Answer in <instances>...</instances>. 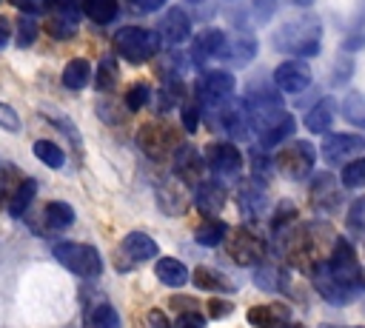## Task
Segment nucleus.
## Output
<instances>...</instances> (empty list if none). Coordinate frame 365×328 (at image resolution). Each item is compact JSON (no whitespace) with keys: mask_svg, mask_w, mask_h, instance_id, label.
I'll return each mask as SVG.
<instances>
[{"mask_svg":"<svg viewBox=\"0 0 365 328\" xmlns=\"http://www.w3.org/2000/svg\"><path fill=\"white\" fill-rule=\"evenodd\" d=\"M351 77H354V60H348V57H339V60H336V66H334L331 83L342 86V83H348Z\"/></svg>","mask_w":365,"mask_h":328,"instance_id":"obj_43","label":"nucleus"},{"mask_svg":"<svg viewBox=\"0 0 365 328\" xmlns=\"http://www.w3.org/2000/svg\"><path fill=\"white\" fill-rule=\"evenodd\" d=\"M114 48L123 60L140 66L151 57H157L160 51V34L157 31H148L143 26H123L117 34H114Z\"/></svg>","mask_w":365,"mask_h":328,"instance_id":"obj_4","label":"nucleus"},{"mask_svg":"<svg viewBox=\"0 0 365 328\" xmlns=\"http://www.w3.org/2000/svg\"><path fill=\"white\" fill-rule=\"evenodd\" d=\"M117 0H83V14L97 26H106L117 17Z\"/></svg>","mask_w":365,"mask_h":328,"instance_id":"obj_27","label":"nucleus"},{"mask_svg":"<svg viewBox=\"0 0 365 328\" xmlns=\"http://www.w3.org/2000/svg\"><path fill=\"white\" fill-rule=\"evenodd\" d=\"M191 280H194V285L200 291H231V282L222 274H217L214 268H205V265L194 268V277Z\"/></svg>","mask_w":365,"mask_h":328,"instance_id":"obj_30","label":"nucleus"},{"mask_svg":"<svg viewBox=\"0 0 365 328\" xmlns=\"http://www.w3.org/2000/svg\"><path fill=\"white\" fill-rule=\"evenodd\" d=\"M174 328H205V317H202L197 308H191V311H182V314L177 317Z\"/></svg>","mask_w":365,"mask_h":328,"instance_id":"obj_44","label":"nucleus"},{"mask_svg":"<svg viewBox=\"0 0 365 328\" xmlns=\"http://www.w3.org/2000/svg\"><path fill=\"white\" fill-rule=\"evenodd\" d=\"M262 188L257 185V183H245L242 188H240V208H242V214L245 217H254L259 208H262Z\"/></svg>","mask_w":365,"mask_h":328,"instance_id":"obj_34","label":"nucleus"},{"mask_svg":"<svg viewBox=\"0 0 365 328\" xmlns=\"http://www.w3.org/2000/svg\"><path fill=\"white\" fill-rule=\"evenodd\" d=\"M291 3H294V6H311L314 0H291Z\"/></svg>","mask_w":365,"mask_h":328,"instance_id":"obj_54","label":"nucleus"},{"mask_svg":"<svg viewBox=\"0 0 365 328\" xmlns=\"http://www.w3.org/2000/svg\"><path fill=\"white\" fill-rule=\"evenodd\" d=\"M254 57H257V40H254V34L225 37V46L220 51V60H225L231 66H248Z\"/></svg>","mask_w":365,"mask_h":328,"instance_id":"obj_19","label":"nucleus"},{"mask_svg":"<svg viewBox=\"0 0 365 328\" xmlns=\"http://www.w3.org/2000/svg\"><path fill=\"white\" fill-rule=\"evenodd\" d=\"M46 31L57 40H68L77 31V17H66V14H46Z\"/></svg>","mask_w":365,"mask_h":328,"instance_id":"obj_33","label":"nucleus"},{"mask_svg":"<svg viewBox=\"0 0 365 328\" xmlns=\"http://www.w3.org/2000/svg\"><path fill=\"white\" fill-rule=\"evenodd\" d=\"M228 242H225V251L228 257L237 262V265H259L265 260V242L262 237H257L251 228L240 225L234 228L231 234H225Z\"/></svg>","mask_w":365,"mask_h":328,"instance_id":"obj_7","label":"nucleus"},{"mask_svg":"<svg viewBox=\"0 0 365 328\" xmlns=\"http://www.w3.org/2000/svg\"><path fill=\"white\" fill-rule=\"evenodd\" d=\"M88 77H91V66H88V60H83V57L68 60L66 68H63V86L71 88V91H80V88L88 83Z\"/></svg>","mask_w":365,"mask_h":328,"instance_id":"obj_24","label":"nucleus"},{"mask_svg":"<svg viewBox=\"0 0 365 328\" xmlns=\"http://www.w3.org/2000/svg\"><path fill=\"white\" fill-rule=\"evenodd\" d=\"M314 163H317V148L308 140H294L274 154L277 171L288 180H305L314 171Z\"/></svg>","mask_w":365,"mask_h":328,"instance_id":"obj_5","label":"nucleus"},{"mask_svg":"<svg viewBox=\"0 0 365 328\" xmlns=\"http://www.w3.org/2000/svg\"><path fill=\"white\" fill-rule=\"evenodd\" d=\"M197 123H200V111H197V106H182V125H185L188 134L197 131Z\"/></svg>","mask_w":365,"mask_h":328,"instance_id":"obj_47","label":"nucleus"},{"mask_svg":"<svg viewBox=\"0 0 365 328\" xmlns=\"http://www.w3.org/2000/svg\"><path fill=\"white\" fill-rule=\"evenodd\" d=\"M231 308H234V305H231L228 299H220V297H211V299L205 302V311H208L211 319H222V317H228Z\"/></svg>","mask_w":365,"mask_h":328,"instance_id":"obj_45","label":"nucleus"},{"mask_svg":"<svg viewBox=\"0 0 365 328\" xmlns=\"http://www.w3.org/2000/svg\"><path fill=\"white\" fill-rule=\"evenodd\" d=\"M145 103H148V86H145V83H134V86L125 91V108L137 111V108H143Z\"/></svg>","mask_w":365,"mask_h":328,"instance_id":"obj_41","label":"nucleus"},{"mask_svg":"<svg viewBox=\"0 0 365 328\" xmlns=\"http://www.w3.org/2000/svg\"><path fill=\"white\" fill-rule=\"evenodd\" d=\"M222 46H225V31H222V29H202V31L194 37V43H191V60H194L197 66H202V63H208L211 57H220Z\"/></svg>","mask_w":365,"mask_h":328,"instance_id":"obj_18","label":"nucleus"},{"mask_svg":"<svg viewBox=\"0 0 365 328\" xmlns=\"http://www.w3.org/2000/svg\"><path fill=\"white\" fill-rule=\"evenodd\" d=\"M17 9H23L26 14H37V11H43L46 9V0H11Z\"/></svg>","mask_w":365,"mask_h":328,"instance_id":"obj_49","label":"nucleus"},{"mask_svg":"<svg viewBox=\"0 0 365 328\" xmlns=\"http://www.w3.org/2000/svg\"><path fill=\"white\" fill-rule=\"evenodd\" d=\"M211 111H220V125H222L231 137H237V140H245V137H248V131H251V117H248V111H245V103L228 100V103H222L220 108H211Z\"/></svg>","mask_w":365,"mask_h":328,"instance_id":"obj_16","label":"nucleus"},{"mask_svg":"<svg viewBox=\"0 0 365 328\" xmlns=\"http://www.w3.org/2000/svg\"><path fill=\"white\" fill-rule=\"evenodd\" d=\"M311 280L319 297L331 305H348L365 294V277L356 262L354 245L342 237H334L328 257L311 268Z\"/></svg>","mask_w":365,"mask_h":328,"instance_id":"obj_1","label":"nucleus"},{"mask_svg":"<svg viewBox=\"0 0 365 328\" xmlns=\"http://www.w3.org/2000/svg\"><path fill=\"white\" fill-rule=\"evenodd\" d=\"M342 48H345V51H359V48H365V29L351 31V34H348V40L342 43Z\"/></svg>","mask_w":365,"mask_h":328,"instance_id":"obj_48","label":"nucleus"},{"mask_svg":"<svg viewBox=\"0 0 365 328\" xmlns=\"http://www.w3.org/2000/svg\"><path fill=\"white\" fill-rule=\"evenodd\" d=\"M279 0H251V11L257 14V23H268L277 11Z\"/></svg>","mask_w":365,"mask_h":328,"instance_id":"obj_42","label":"nucleus"},{"mask_svg":"<svg viewBox=\"0 0 365 328\" xmlns=\"http://www.w3.org/2000/svg\"><path fill=\"white\" fill-rule=\"evenodd\" d=\"M134 3H137L140 9H145V11H157V9H160L165 0H134Z\"/></svg>","mask_w":365,"mask_h":328,"instance_id":"obj_51","label":"nucleus"},{"mask_svg":"<svg viewBox=\"0 0 365 328\" xmlns=\"http://www.w3.org/2000/svg\"><path fill=\"white\" fill-rule=\"evenodd\" d=\"M148 322H151V328H171L168 319L163 317V311H148Z\"/></svg>","mask_w":365,"mask_h":328,"instance_id":"obj_50","label":"nucleus"},{"mask_svg":"<svg viewBox=\"0 0 365 328\" xmlns=\"http://www.w3.org/2000/svg\"><path fill=\"white\" fill-rule=\"evenodd\" d=\"M274 48L291 57H317L322 48V23L317 14H299L274 31Z\"/></svg>","mask_w":365,"mask_h":328,"instance_id":"obj_2","label":"nucleus"},{"mask_svg":"<svg viewBox=\"0 0 365 328\" xmlns=\"http://www.w3.org/2000/svg\"><path fill=\"white\" fill-rule=\"evenodd\" d=\"M154 274L168 288H182L188 282V268L180 260H174V257H160L157 265H154Z\"/></svg>","mask_w":365,"mask_h":328,"instance_id":"obj_23","label":"nucleus"},{"mask_svg":"<svg viewBox=\"0 0 365 328\" xmlns=\"http://www.w3.org/2000/svg\"><path fill=\"white\" fill-rule=\"evenodd\" d=\"M311 205L319 214L336 211V205H339V188H336L334 174H328V171L314 174V183H311Z\"/></svg>","mask_w":365,"mask_h":328,"instance_id":"obj_15","label":"nucleus"},{"mask_svg":"<svg viewBox=\"0 0 365 328\" xmlns=\"http://www.w3.org/2000/svg\"><path fill=\"white\" fill-rule=\"evenodd\" d=\"M294 128H297V120H294L291 114H285L279 123H274L271 128H265V131L259 134V143H262L265 148H274V145H279L282 140H288V137L294 134Z\"/></svg>","mask_w":365,"mask_h":328,"instance_id":"obj_29","label":"nucleus"},{"mask_svg":"<svg viewBox=\"0 0 365 328\" xmlns=\"http://www.w3.org/2000/svg\"><path fill=\"white\" fill-rule=\"evenodd\" d=\"M225 234H228V225H225L222 220H205V222L194 231V240H197V245H202V248H214V245H222Z\"/></svg>","mask_w":365,"mask_h":328,"instance_id":"obj_26","label":"nucleus"},{"mask_svg":"<svg viewBox=\"0 0 365 328\" xmlns=\"http://www.w3.org/2000/svg\"><path fill=\"white\" fill-rule=\"evenodd\" d=\"M34 197H37V183L34 180H20L17 188H14V194L9 197V214L11 217H23Z\"/></svg>","mask_w":365,"mask_h":328,"instance_id":"obj_25","label":"nucleus"},{"mask_svg":"<svg viewBox=\"0 0 365 328\" xmlns=\"http://www.w3.org/2000/svg\"><path fill=\"white\" fill-rule=\"evenodd\" d=\"M174 171L182 183L200 185L205 180V157L191 145H177L174 148Z\"/></svg>","mask_w":365,"mask_h":328,"instance_id":"obj_13","label":"nucleus"},{"mask_svg":"<svg viewBox=\"0 0 365 328\" xmlns=\"http://www.w3.org/2000/svg\"><path fill=\"white\" fill-rule=\"evenodd\" d=\"M83 328H120V317L108 302H100L86 314Z\"/></svg>","mask_w":365,"mask_h":328,"instance_id":"obj_28","label":"nucleus"},{"mask_svg":"<svg viewBox=\"0 0 365 328\" xmlns=\"http://www.w3.org/2000/svg\"><path fill=\"white\" fill-rule=\"evenodd\" d=\"M0 128H6V131H17L20 128V117L9 103H0Z\"/></svg>","mask_w":365,"mask_h":328,"instance_id":"obj_46","label":"nucleus"},{"mask_svg":"<svg viewBox=\"0 0 365 328\" xmlns=\"http://www.w3.org/2000/svg\"><path fill=\"white\" fill-rule=\"evenodd\" d=\"M46 220H48V225H51V228H66V225H71V222H74V208H71L68 203L54 200V203H48V205H46Z\"/></svg>","mask_w":365,"mask_h":328,"instance_id":"obj_35","label":"nucleus"},{"mask_svg":"<svg viewBox=\"0 0 365 328\" xmlns=\"http://www.w3.org/2000/svg\"><path fill=\"white\" fill-rule=\"evenodd\" d=\"M185 3H202V0H185Z\"/></svg>","mask_w":365,"mask_h":328,"instance_id":"obj_55","label":"nucleus"},{"mask_svg":"<svg viewBox=\"0 0 365 328\" xmlns=\"http://www.w3.org/2000/svg\"><path fill=\"white\" fill-rule=\"evenodd\" d=\"M362 145H365V140L359 134H342V131H336V134H328L322 140V157L328 163H342L345 157L356 154Z\"/></svg>","mask_w":365,"mask_h":328,"instance_id":"obj_17","label":"nucleus"},{"mask_svg":"<svg viewBox=\"0 0 365 328\" xmlns=\"http://www.w3.org/2000/svg\"><path fill=\"white\" fill-rule=\"evenodd\" d=\"M6 43H9V23L0 17V48H3Z\"/></svg>","mask_w":365,"mask_h":328,"instance_id":"obj_52","label":"nucleus"},{"mask_svg":"<svg viewBox=\"0 0 365 328\" xmlns=\"http://www.w3.org/2000/svg\"><path fill=\"white\" fill-rule=\"evenodd\" d=\"M245 111L251 117V128L257 134H262L265 128H271L274 123H279L288 111H285V103L279 97V88L274 86H265V83H254L245 94Z\"/></svg>","mask_w":365,"mask_h":328,"instance_id":"obj_3","label":"nucleus"},{"mask_svg":"<svg viewBox=\"0 0 365 328\" xmlns=\"http://www.w3.org/2000/svg\"><path fill=\"white\" fill-rule=\"evenodd\" d=\"M274 86L285 94H299L311 86V68L308 63H302L299 57L297 60H285L274 68Z\"/></svg>","mask_w":365,"mask_h":328,"instance_id":"obj_12","label":"nucleus"},{"mask_svg":"<svg viewBox=\"0 0 365 328\" xmlns=\"http://www.w3.org/2000/svg\"><path fill=\"white\" fill-rule=\"evenodd\" d=\"M348 231L354 237H365V197L354 200V205L348 208Z\"/></svg>","mask_w":365,"mask_h":328,"instance_id":"obj_39","label":"nucleus"},{"mask_svg":"<svg viewBox=\"0 0 365 328\" xmlns=\"http://www.w3.org/2000/svg\"><path fill=\"white\" fill-rule=\"evenodd\" d=\"M254 282H257L262 291H279V288L285 285V274H282L279 268L262 265V268H257V274H254Z\"/></svg>","mask_w":365,"mask_h":328,"instance_id":"obj_36","label":"nucleus"},{"mask_svg":"<svg viewBox=\"0 0 365 328\" xmlns=\"http://www.w3.org/2000/svg\"><path fill=\"white\" fill-rule=\"evenodd\" d=\"M94 83H97L100 91H111V88L117 86V63H114L111 57H103V60H100Z\"/></svg>","mask_w":365,"mask_h":328,"instance_id":"obj_38","label":"nucleus"},{"mask_svg":"<svg viewBox=\"0 0 365 328\" xmlns=\"http://www.w3.org/2000/svg\"><path fill=\"white\" fill-rule=\"evenodd\" d=\"M165 43H171V46H180V43H185L188 40V34H191V17H188V11L182 9V6H171L163 17H160V31H157Z\"/></svg>","mask_w":365,"mask_h":328,"instance_id":"obj_14","label":"nucleus"},{"mask_svg":"<svg viewBox=\"0 0 365 328\" xmlns=\"http://www.w3.org/2000/svg\"><path fill=\"white\" fill-rule=\"evenodd\" d=\"M342 117L356 125V128H365V94L362 91H351L345 100H342Z\"/></svg>","mask_w":365,"mask_h":328,"instance_id":"obj_31","label":"nucleus"},{"mask_svg":"<svg viewBox=\"0 0 365 328\" xmlns=\"http://www.w3.org/2000/svg\"><path fill=\"white\" fill-rule=\"evenodd\" d=\"M137 145H140L151 160H163V157H168V154L180 145V137H177L174 128H168V125L145 123V125L137 131Z\"/></svg>","mask_w":365,"mask_h":328,"instance_id":"obj_8","label":"nucleus"},{"mask_svg":"<svg viewBox=\"0 0 365 328\" xmlns=\"http://www.w3.org/2000/svg\"><path fill=\"white\" fill-rule=\"evenodd\" d=\"M202 157H205V165H208L214 174H220V177H237V174L242 171V154H240V148H237L234 143H228V140L211 143Z\"/></svg>","mask_w":365,"mask_h":328,"instance_id":"obj_11","label":"nucleus"},{"mask_svg":"<svg viewBox=\"0 0 365 328\" xmlns=\"http://www.w3.org/2000/svg\"><path fill=\"white\" fill-rule=\"evenodd\" d=\"M334 114H336V103H334L331 97H322V100H317V103L308 108V114H305V128H308L311 134H325V131H331Z\"/></svg>","mask_w":365,"mask_h":328,"instance_id":"obj_22","label":"nucleus"},{"mask_svg":"<svg viewBox=\"0 0 365 328\" xmlns=\"http://www.w3.org/2000/svg\"><path fill=\"white\" fill-rule=\"evenodd\" d=\"M342 185L345 188H362L365 185V157H356V160H351L345 168H342Z\"/></svg>","mask_w":365,"mask_h":328,"instance_id":"obj_37","label":"nucleus"},{"mask_svg":"<svg viewBox=\"0 0 365 328\" xmlns=\"http://www.w3.org/2000/svg\"><path fill=\"white\" fill-rule=\"evenodd\" d=\"M248 322L254 328H291V311L285 305H251L248 308Z\"/></svg>","mask_w":365,"mask_h":328,"instance_id":"obj_20","label":"nucleus"},{"mask_svg":"<svg viewBox=\"0 0 365 328\" xmlns=\"http://www.w3.org/2000/svg\"><path fill=\"white\" fill-rule=\"evenodd\" d=\"M54 260L77 277H97L103 271L100 251L94 245H86V242H57L54 245Z\"/></svg>","mask_w":365,"mask_h":328,"instance_id":"obj_6","label":"nucleus"},{"mask_svg":"<svg viewBox=\"0 0 365 328\" xmlns=\"http://www.w3.org/2000/svg\"><path fill=\"white\" fill-rule=\"evenodd\" d=\"M34 157H37L40 163H46L48 168H63V163H66L63 148H60L57 143H51V140H37V143H34Z\"/></svg>","mask_w":365,"mask_h":328,"instance_id":"obj_32","label":"nucleus"},{"mask_svg":"<svg viewBox=\"0 0 365 328\" xmlns=\"http://www.w3.org/2000/svg\"><path fill=\"white\" fill-rule=\"evenodd\" d=\"M160 251V245L143 234V231H131L123 237L120 242V251H117V265L120 271H128V265H137V262H145V260H154Z\"/></svg>","mask_w":365,"mask_h":328,"instance_id":"obj_10","label":"nucleus"},{"mask_svg":"<svg viewBox=\"0 0 365 328\" xmlns=\"http://www.w3.org/2000/svg\"><path fill=\"white\" fill-rule=\"evenodd\" d=\"M234 77L228 71H208L200 77L197 83V97L200 103H205V108H220L222 103H228L234 97Z\"/></svg>","mask_w":365,"mask_h":328,"instance_id":"obj_9","label":"nucleus"},{"mask_svg":"<svg viewBox=\"0 0 365 328\" xmlns=\"http://www.w3.org/2000/svg\"><path fill=\"white\" fill-rule=\"evenodd\" d=\"M225 200H228V194H225V188L220 185V183H214V180H202L200 185H197V191H194V205L208 217V214H220L222 208H225Z\"/></svg>","mask_w":365,"mask_h":328,"instance_id":"obj_21","label":"nucleus"},{"mask_svg":"<svg viewBox=\"0 0 365 328\" xmlns=\"http://www.w3.org/2000/svg\"><path fill=\"white\" fill-rule=\"evenodd\" d=\"M322 328H365V325H322Z\"/></svg>","mask_w":365,"mask_h":328,"instance_id":"obj_53","label":"nucleus"},{"mask_svg":"<svg viewBox=\"0 0 365 328\" xmlns=\"http://www.w3.org/2000/svg\"><path fill=\"white\" fill-rule=\"evenodd\" d=\"M34 37H37V20H34V14H23L17 23V46L29 48L34 43Z\"/></svg>","mask_w":365,"mask_h":328,"instance_id":"obj_40","label":"nucleus"}]
</instances>
